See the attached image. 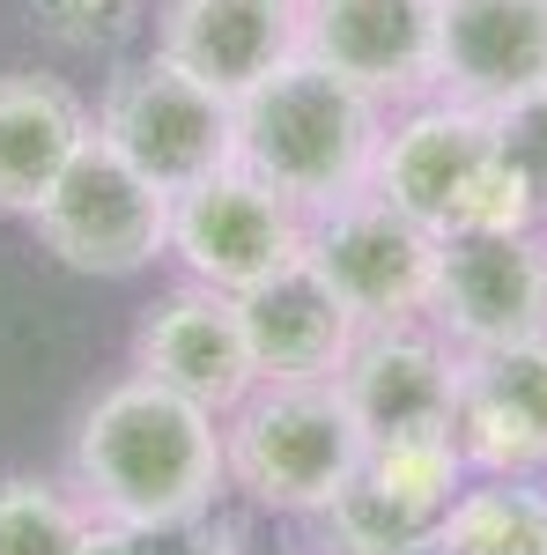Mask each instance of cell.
I'll return each mask as SVG.
<instances>
[{
	"mask_svg": "<svg viewBox=\"0 0 547 555\" xmlns=\"http://www.w3.org/2000/svg\"><path fill=\"white\" fill-rule=\"evenodd\" d=\"M96 512L52 481H0V555H89Z\"/></svg>",
	"mask_w": 547,
	"mask_h": 555,
	"instance_id": "20",
	"label": "cell"
},
{
	"mask_svg": "<svg viewBox=\"0 0 547 555\" xmlns=\"http://www.w3.org/2000/svg\"><path fill=\"white\" fill-rule=\"evenodd\" d=\"M429 326L452 348H504L547 334V230H452L437 237Z\"/></svg>",
	"mask_w": 547,
	"mask_h": 555,
	"instance_id": "9",
	"label": "cell"
},
{
	"mask_svg": "<svg viewBox=\"0 0 547 555\" xmlns=\"http://www.w3.org/2000/svg\"><path fill=\"white\" fill-rule=\"evenodd\" d=\"M89 555H222L208 518H96Z\"/></svg>",
	"mask_w": 547,
	"mask_h": 555,
	"instance_id": "22",
	"label": "cell"
},
{
	"mask_svg": "<svg viewBox=\"0 0 547 555\" xmlns=\"http://www.w3.org/2000/svg\"><path fill=\"white\" fill-rule=\"evenodd\" d=\"M30 15H38L44 38L67 44V52H112L141 23L133 0H30Z\"/></svg>",
	"mask_w": 547,
	"mask_h": 555,
	"instance_id": "23",
	"label": "cell"
},
{
	"mask_svg": "<svg viewBox=\"0 0 547 555\" xmlns=\"http://www.w3.org/2000/svg\"><path fill=\"white\" fill-rule=\"evenodd\" d=\"M237 319L259 378H340L348 348L363 341V319L334 297V282L311 259H289L282 274L252 282L237 297Z\"/></svg>",
	"mask_w": 547,
	"mask_h": 555,
	"instance_id": "16",
	"label": "cell"
},
{
	"mask_svg": "<svg viewBox=\"0 0 547 555\" xmlns=\"http://www.w3.org/2000/svg\"><path fill=\"white\" fill-rule=\"evenodd\" d=\"M370 193L392 201L400 215H415L429 237H452V230H533L541 222L518 164L496 141V119L459 104V96H429L400 127H385L378 164H370Z\"/></svg>",
	"mask_w": 547,
	"mask_h": 555,
	"instance_id": "3",
	"label": "cell"
},
{
	"mask_svg": "<svg viewBox=\"0 0 547 555\" xmlns=\"http://www.w3.org/2000/svg\"><path fill=\"white\" fill-rule=\"evenodd\" d=\"M296 52L378 104L437 89V0H296Z\"/></svg>",
	"mask_w": 547,
	"mask_h": 555,
	"instance_id": "10",
	"label": "cell"
},
{
	"mask_svg": "<svg viewBox=\"0 0 547 555\" xmlns=\"http://www.w3.org/2000/svg\"><path fill=\"white\" fill-rule=\"evenodd\" d=\"M437 518H444L437 504H415L355 467V481L318 512V526H326V555H407L415 541L437 533Z\"/></svg>",
	"mask_w": 547,
	"mask_h": 555,
	"instance_id": "19",
	"label": "cell"
},
{
	"mask_svg": "<svg viewBox=\"0 0 547 555\" xmlns=\"http://www.w3.org/2000/svg\"><path fill=\"white\" fill-rule=\"evenodd\" d=\"M437 541L452 555H547V489L525 474H481L444 504Z\"/></svg>",
	"mask_w": 547,
	"mask_h": 555,
	"instance_id": "18",
	"label": "cell"
},
{
	"mask_svg": "<svg viewBox=\"0 0 547 555\" xmlns=\"http://www.w3.org/2000/svg\"><path fill=\"white\" fill-rule=\"evenodd\" d=\"M82 96L52 75H0V215H38L89 141Z\"/></svg>",
	"mask_w": 547,
	"mask_h": 555,
	"instance_id": "17",
	"label": "cell"
},
{
	"mask_svg": "<svg viewBox=\"0 0 547 555\" xmlns=\"http://www.w3.org/2000/svg\"><path fill=\"white\" fill-rule=\"evenodd\" d=\"M363 474H378L385 489H400V496H415V504H452L466 489V452L452 429H429V437H385V444H370L363 452Z\"/></svg>",
	"mask_w": 547,
	"mask_h": 555,
	"instance_id": "21",
	"label": "cell"
},
{
	"mask_svg": "<svg viewBox=\"0 0 547 555\" xmlns=\"http://www.w3.org/2000/svg\"><path fill=\"white\" fill-rule=\"evenodd\" d=\"M340 392L370 444L385 437H429L452 429L459 408V348L437 326H363V341L340 363Z\"/></svg>",
	"mask_w": 547,
	"mask_h": 555,
	"instance_id": "12",
	"label": "cell"
},
{
	"mask_svg": "<svg viewBox=\"0 0 547 555\" xmlns=\"http://www.w3.org/2000/svg\"><path fill=\"white\" fill-rule=\"evenodd\" d=\"M30 222L44 253L75 274H141L148 259L170 253V193L148 171H133L104 133L82 141V156L60 171Z\"/></svg>",
	"mask_w": 547,
	"mask_h": 555,
	"instance_id": "5",
	"label": "cell"
},
{
	"mask_svg": "<svg viewBox=\"0 0 547 555\" xmlns=\"http://www.w3.org/2000/svg\"><path fill=\"white\" fill-rule=\"evenodd\" d=\"M230 489L222 415L156 378H119L75 429V496L96 518H208Z\"/></svg>",
	"mask_w": 547,
	"mask_h": 555,
	"instance_id": "1",
	"label": "cell"
},
{
	"mask_svg": "<svg viewBox=\"0 0 547 555\" xmlns=\"http://www.w3.org/2000/svg\"><path fill=\"white\" fill-rule=\"evenodd\" d=\"M370 437L355 423L340 378H259L222 415L230 489H245L259 512L318 518L355 481Z\"/></svg>",
	"mask_w": 547,
	"mask_h": 555,
	"instance_id": "4",
	"label": "cell"
},
{
	"mask_svg": "<svg viewBox=\"0 0 547 555\" xmlns=\"http://www.w3.org/2000/svg\"><path fill=\"white\" fill-rule=\"evenodd\" d=\"M473 474L547 467V334L504 348H459V408H452Z\"/></svg>",
	"mask_w": 547,
	"mask_h": 555,
	"instance_id": "11",
	"label": "cell"
},
{
	"mask_svg": "<svg viewBox=\"0 0 547 555\" xmlns=\"http://www.w3.org/2000/svg\"><path fill=\"white\" fill-rule=\"evenodd\" d=\"M303 259L334 282V297L348 304L363 326H415V319H429L437 237L421 230L415 215H400L392 201H378L370 185L311 215Z\"/></svg>",
	"mask_w": 547,
	"mask_h": 555,
	"instance_id": "8",
	"label": "cell"
},
{
	"mask_svg": "<svg viewBox=\"0 0 547 555\" xmlns=\"http://www.w3.org/2000/svg\"><path fill=\"white\" fill-rule=\"evenodd\" d=\"M156 52L193 82L245 96L282 60H296V0H164Z\"/></svg>",
	"mask_w": 547,
	"mask_h": 555,
	"instance_id": "15",
	"label": "cell"
},
{
	"mask_svg": "<svg viewBox=\"0 0 547 555\" xmlns=\"http://www.w3.org/2000/svg\"><path fill=\"white\" fill-rule=\"evenodd\" d=\"M222 555H230V548H222Z\"/></svg>",
	"mask_w": 547,
	"mask_h": 555,
	"instance_id": "26",
	"label": "cell"
},
{
	"mask_svg": "<svg viewBox=\"0 0 547 555\" xmlns=\"http://www.w3.org/2000/svg\"><path fill=\"white\" fill-rule=\"evenodd\" d=\"M303 230L311 215L245 164H222L214 178L170 193V259L185 267V282H208L222 297H245L252 282L303 259Z\"/></svg>",
	"mask_w": 547,
	"mask_h": 555,
	"instance_id": "7",
	"label": "cell"
},
{
	"mask_svg": "<svg viewBox=\"0 0 547 555\" xmlns=\"http://www.w3.org/2000/svg\"><path fill=\"white\" fill-rule=\"evenodd\" d=\"M407 555H452V548H444V541L429 533V541H415V548H407Z\"/></svg>",
	"mask_w": 547,
	"mask_h": 555,
	"instance_id": "25",
	"label": "cell"
},
{
	"mask_svg": "<svg viewBox=\"0 0 547 555\" xmlns=\"http://www.w3.org/2000/svg\"><path fill=\"white\" fill-rule=\"evenodd\" d=\"M489 119H496V141H504V156L518 164V178H525V193H533V208L547 222V89L518 96V104L489 112Z\"/></svg>",
	"mask_w": 547,
	"mask_h": 555,
	"instance_id": "24",
	"label": "cell"
},
{
	"mask_svg": "<svg viewBox=\"0 0 547 555\" xmlns=\"http://www.w3.org/2000/svg\"><path fill=\"white\" fill-rule=\"evenodd\" d=\"M547 89V0H437V96L504 112Z\"/></svg>",
	"mask_w": 547,
	"mask_h": 555,
	"instance_id": "14",
	"label": "cell"
},
{
	"mask_svg": "<svg viewBox=\"0 0 547 555\" xmlns=\"http://www.w3.org/2000/svg\"><path fill=\"white\" fill-rule=\"evenodd\" d=\"M385 141V104L318 60H282L266 82L237 96V164L289 193L303 215L334 208L370 185Z\"/></svg>",
	"mask_w": 547,
	"mask_h": 555,
	"instance_id": "2",
	"label": "cell"
},
{
	"mask_svg": "<svg viewBox=\"0 0 547 555\" xmlns=\"http://www.w3.org/2000/svg\"><path fill=\"white\" fill-rule=\"evenodd\" d=\"M96 133L127 156L133 171H148L164 193H185L214 178L222 164H237V96L193 82L185 67H170L164 52L127 67L104 89Z\"/></svg>",
	"mask_w": 547,
	"mask_h": 555,
	"instance_id": "6",
	"label": "cell"
},
{
	"mask_svg": "<svg viewBox=\"0 0 547 555\" xmlns=\"http://www.w3.org/2000/svg\"><path fill=\"white\" fill-rule=\"evenodd\" d=\"M541 230H547V222H541Z\"/></svg>",
	"mask_w": 547,
	"mask_h": 555,
	"instance_id": "27",
	"label": "cell"
},
{
	"mask_svg": "<svg viewBox=\"0 0 547 555\" xmlns=\"http://www.w3.org/2000/svg\"><path fill=\"white\" fill-rule=\"evenodd\" d=\"M133 371L170 385V392H185V400H200V408H214V415H230L259 385L237 297H222L208 282L170 289V297L141 319V334H133Z\"/></svg>",
	"mask_w": 547,
	"mask_h": 555,
	"instance_id": "13",
	"label": "cell"
}]
</instances>
